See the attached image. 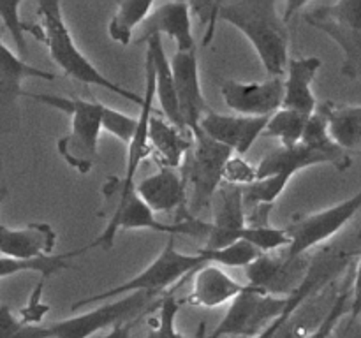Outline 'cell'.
<instances>
[{"label":"cell","mask_w":361,"mask_h":338,"mask_svg":"<svg viewBox=\"0 0 361 338\" xmlns=\"http://www.w3.org/2000/svg\"><path fill=\"white\" fill-rule=\"evenodd\" d=\"M192 13L208 27L204 44L210 42L217 21L233 25L256 49L270 77H282L289 65L288 21L274 0H233V2H194Z\"/></svg>","instance_id":"obj_1"},{"label":"cell","mask_w":361,"mask_h":338,"mask_svg":"<svg viewBox=\"0 0 361 338\" xmlns=\"http://www.w3.org/2000/svg\"><path fill=\"white\" fill-rule=\"evenodd\" d=\"M37 14L41 21H39V25H28V32L35 35L39 41L44 42L51 60L63 70L67 77L81 84H88V87L104 88L109 94L127 99L129 102L136 104L137 108L143 106V95H137L136 92L127 90L122 84L106 77L85 56V53L78 48L73 39V34H71L69 27L66 23V18H63L62 4L55 2V0L39 2Z\"/></svg>","instance_id":"obj_2"},{"label":"cell","mask_w":361,"mask_h":338,"mask_svg":"<svg viewBox=\"0 0 361 338\" xmlns=\"http://www.w3.org/2000/svg\"><path fill=\"white\" fill-rule=\"evenodd\" d=\"M23 97H30L49 108L60 109L69 116L71 130L56 141V150L67 165L76 169L80 175H88L97 161L99 136L101 130H104L102 127L104 104L80 97L30 94V92H25Z\"/></svg>","instance_id":"obj_3"},{"label":"cell","mask_w":361,"mask_h":338,"mask_svg":"<svg viewBox=\"0 0 361 338\" xmlns=\"http://www.w3.org/2000/svg\"><path fill=\"white\" fill-rule=\"evenodd\" d=\"M330 164L338 171L351 168L353 158L349 151L338 146L330 136L328 118L323 111H316L309 120L303 139L293 148H275L261 158L257 168V178H268L275 175L295 176L302 169L312 165Z\"/></svg>","instance_id":"obj_4"},{"label":"cell","mask_w":361,"mask_h":338,"mask_svg":"<svg viewBox=\"0 0 361 338\" xmlns=\"http://www.w3.org/2000/svg\"><path fill=\"white\" fill-rule=\"evenodd\" d=\"M207 259L201 256L200 252L187 254L176 250L175 238L169 236L166 242L164 249L161 250L157 257L145 268L141 273L133 277L130 280L123 282V284L116 285V287L108 289L104 292L90 296V298H83L80 301L73 303L71 308L81 310L85 306L95 305V303L111 301L113 298H123L127 294H136V292H147V294H166V289L178 285L180 280L187 278L189 275H194L197 270L204 266Z\"/></svg>","instance_id":"obj_5"},{"label":"cell","mask_w":361,"mask_h":338,"mask_svg":"<svg viewBox=\"0 0 361 338\" xmlns=\"http://www.w3.org/2000/svg\"><path fill=\"white\" fill-rule=\"evenodd\" d=\"M194 146L182 165V175L189 190L187 211L192 217L207 210L214 203L215 194L224 183V169L229 158L235 155L231 148L217 143L203 132V129L192 132Z\"/></svg>","instance_id":"obj_6"},{"label":"cell","mask_w":361,"mask_h":338,"mask_svg":"<svg viewBox=\"0 0 361 338\" xmlns=\"http://www.w3.org/2000/svg\"><path fill=\"white\" fill-rule=\"evenodd\" d=\"M307 23L341 46L342 76L361 80V0H338L303 13Z\"/></svg>","instance_id":"obj_7"},{"label":"cell","mask_w":361,"mask_h":338,"mask_svg":"<svg viewBox=\"0 0 361 338\" xmlns=\"http://www.w3.org/2000/svg\"><path fill=\"white\" fill-rule=\"evenodd\" d=\"M162 298L164 294L136 292V294H127L123 298L104 301L88 312L67 317L59 323H49L53 338H90L92 334L108 330V327L113 330L122 324L136 323L141 315L159 308Z\"/></svg>","instance_id":"obj_8"},{"label":"cell","mask_w":361,"mask_h":338,"mask_svg":"<svg viewBox=\"0 0 361 338\" xmlns=\"http://www.w3.org/2000/svg\"><path fill=\"white\" fill-rule=\"evenodd\" d=\"M134 229H148V231L164 232L168 236H208L210 222H204L201 218L192 217V215H187L185 218H182L176 224H164V222L155 218V213L150 210V206L134 190L126 199L116 201L115 208H113L111 215H109L108 225H106L104 231L94 242L88 243V250L95 249V246L109 250L113 243H115V236L118 234V231H134Z\"/></svg>","instance_id":"obj_9"},{"label":"cell","mask_w":361,"mask_h":338,"mask_svg":"<svg viewBox=\"0 0 361 338\" xmlns=\"http://www.w3.org/2000/svg\"><path fill=\"white\" fill-rule=\"evenodd\" d=\"M288 306L289 298L270 296L259 289L250 291L229 305L226 315L207 338H252L277 320Z\"/></svg>","instance_id":"obj_10"},{"label":"cell","mask_w":361,"mask_h":338,"mask_svg":"<svg viewBox=\"0 0 361 338\" xmlns=\"http://www.w3.org/2000/svg\"><path fill=\"white\" fill-rule=\"evenodd\" d=\"M360 210L361 190L353 197H348V199L341 201V203L334 204L326 210L298 217L289 227H286L291 236V245L282 250V254L289 259L307 256L310 250L331 239L337 232H341Z\"/></svg>","instance_id":"obj_11"},{"label":"cell","mask_w":361,"mask_h":338,"mask_svg":"<svg viewBox=\"0 0 361 338\" xmlns=\"http://www.w3.org/2000/svg\"><path fill=\"white\" fill-rule=\"evenodd\" d=\"M310 254L289 259L282 254V250H279L257 257L250 266L245 268V275L249 284L259 291L277 298H289L302 287L310 271Z\"/></svg>","instance_id":"obj_12"},{"label":"cell","mask_w":361,"mask_h":338,"mask_svg":"<svg viewBox=\"0 0 361 338\" xmlns=\"http://www.w3.org/2000/svg\"><path fill=\"white\" fill-rule=\"evenodd\" d=\"M226 106L236 115L271 116L284 104V77H268L261 83L228 80L221 87Z\"/></svg>","instance_id":"obj_13"},{"label":"cell","mask_w":361,"mask_h":338,"mask_svg":"<svg viewBox=\"0 0 361 338\" xmlns=\"http://www.w3.org/2000/svg\"><path fill=\"white\" fill-rule=\"evenodd\" d=\"M154 35H169L176 42V51H196L192 32V7L187 2H166L154 6L137 30L134 42L147 44Z\"/></svg>","instance_id":"obj_14"},{"label":"cell","mask_w":361,"mask_h":338,"mask_svg":"<svg viewBox=\"0 0 361 338\" xmlns=\"http://www.w3.org/2000/svg\"><path fill=\"white\" fill-rule=\"evenodd\" d=\"M270 116H243V115H221L210 111L201 118V129L207 136L217 143L231 148L236 155H245L257 137L263 136Z\"/></svg>","instance_id":"obj_15"},{"label":"cell","mask_w":361,"mask_h":338,"mask_svg":"<svg viewBox=\"0 0 361 338\" xmlns=\"http://www.w3.org/2000/svg\"><path fill=\"white\" fill-rule=\"evenodd\" d=\"M171 67L173 74H175L183 123L189 132H196L201 129V118L210 111L207 101H204L203 90H201L196 51H176L171 56Z\"/></svg>","instance_id":"obj_16"},{"label":"cell","mask_w":361,"mask_h":338,"mask_svg":"<svg viewBox=\"0 0 361 338\" xmlns=\"http://www.w3.org/2000/svg\"><path fill=\"white\" fill-rule=\"evenodd\" d=\"M257 287L250 284H240L229 277L217 264H204L201 270L194 273L192 291L187 303L204 308H215L224 303H233L238 296L256 291Z\"/></svg>","instance_id":"obj_17"},{"label":"cell","mask_w":361,"mask_h":338,"mask_svg":"<svg viewBox=\"0 0 361 338\" xmlns=\"http://www.w3.org/2000/svg\"><path fill=\"white\" fill-rule=\"evenodd\" d=\"M136 192L155 215L182 210L189 203V190L182 171L164 165H161L157 173L137 182Z\"/></svg>","instance_id":"obj_18"},{"label":"cell","mask_w":361,"mask_h":338,"mask_svg":"<svg viewBox=\"0 0 361 338\" xmlns=\"http://www.w3.org/2000/svg\"><path fill=\"white\" fill-rule=\"evenodd\" d=\"M56 246V232L48 222H34L25 227H0V254L9 259L27 261L49 256Z\"/></svg>","instance_id":"obj_19"},{"label":"cell","mask_w":361,"mask_h":338,"mask_svg":"<svg viewBox=\"0 0 361 338\" xmlns=\"http://www.w3.org/2000/svg\"><path fill=\"white\" fill-rule=\"evenodd\" d=\"M319 56H298L289 60L288 73L284 77V104L282 108L312 116L319 104L314 95L312 83L319 73Z\"/></svg>","instance_id":"obj_20"},{"label":"cell","mask_w":361,"mask_h":338,"mask_svg":"<svg viewBox=\"0 0 361 338\" xmlns=\"http://www.w3.org/2000/svg\"><path fill=\"white\" fill-rule=\"evenodd\" d=\"M147 58L150 60L155 70V95H157L162 115L169 123L176 125L178 129L187 130L182 118V111H180L178 92H176L171 60H169L164 44H162V35H154L147 42Z\"/></svg>","instance_id":"obj_21"},{"label":"cell","mask_w":361,"mask_h":338,"mask_svg":"<svg viewBox=\"0 0 361 338\" xmlns=\"http://www.w3.org/2000/svg\"><path fill=\"white\" fill-rule=\"evenodd\" d=\"M0 51H2L0 53V108H2V111L13 109L18 99L23 97L25 90L21 88L23 80L37 77V80L53 81L56 77L49 70H42L30 65L28 60L21 58L6 42L0 44Z\"/></svg>","instance_id":"obj_22"},{"label":"cell","mask_w":361,"mask_h":338,"mask_svg":"<svg viewBox=\"0 0 361 338\" xmlns=\"http://www.w3.org/2000/svg\"><path fill=\"white\" fill-rule=\"evenodd\" d=\"M148 141L152 151L157 155L164 168L178 169L194 146V136L189 130H182L161 116H152L148 127Z\"/></svg>","instance_id":"obj_23"},{"label":"cell","mask_w":361,"mask_h":338,"mask_svg":"<svg viewBox=\"0 0 361 338\" xmlns=\"http://www.w3.org/2000/svg\"><path fill=\"white\" fill-rule=\"evenodd\" d=\"M319 109L326 115L328 129L335 143L345 151H361V106L323 102Z\"/></svg>","instance_id":"obj_24"},{"label":"cell","mask_w":361,"mask_h":338,"mask_svg":"<svg viewBox=\"0 0 361 338\" xmlns=\"http://www.w3.org/2000/svg\"><path fill=\"white\" fill-rule=\"evenodd\" d=\"M85 252H88L87 245L80 246V249L76 250H71V252L49 254V256L34 257V259H27V261L2 257V259H0V277H2V280H6V278L11 277V275L32 271V273L41 275L42 280H48V278L53 277V275L60 273V271L63 270H69L71 261Z\"/></svg>","instance_id":"obj_25"},{"label":"cell","mask_w":361,"mask_h":338,"mask_svg":"<svg viewBox=\"0 0 361 338\" xmlns=\"http://www.w3.org/2000/svg\"><path fill=\"white\" fill-rule=\"evenodd\" d=\"M154 6V2H147V0L120 2L108 25L109 37L115 42H118V44L129 46L130 42H134L137 30L145 23L148 14L152 13Z\"/></svg>","instance_id":"obj_26"},{"label":"cell","mask_w":361,"mask_h":338,"mask_svg":"<svg viewBox=\"0 0 361 338\" xmlns=\"http://www.w3.org/2000/svg\"><path fill=\"white\" fill-rule=\"evenodd\" d=\"M212 204H214V222L212 224L215 227L233 231V229H242L247 225L243 187L222 183Z\"/></svg>","instance_id":"obj_27"},{"label":"cell","mask_w":361,"mask_h":338,"mask_svg":"<svg viewBox=\"0 0 361 338\" xmlns=\"http://www.w3.org/2000/svg\"><path fill=\"white\" fill-rule=\"evenodd\" d=\"M309 120L310 116L303 115V113L282 108L270 116V122H268L263 136L279 139L284 148H293L303 139Z\"/></svg>","instance_id":"obj_28"},{"label":"cell","mask_w":361,"mask_h":338,"mask_svg":"<svg viewBox=\"0 0 361 338\" xmlns=\"http://www.w3.org/2000/svg\"><path fill=\"white\" fill-rule=\"evenodd\" d=\"M197 252L207 259L208 264H217V266L226 268H247L257 257L263 256L261 250H257L250 243L242 242V239L224 246V249H207V246H203Z\"/></svg>","instance_id":"obj_29"},{"label":"cell","mask_w":361,"mask_h":338,"mask_svg":"<svg viewBox=\"0 0 361 338\" xmlns=\"http://www.w3.org/2000/svg\"><path fill=\"white\" fill-rule=\"evenodd\" d=\"M291 176L275 175L268 178H259L252 185L243 187V201H245V211L257 206H274L277 197L288 187Z\"/></svg>","instance_id":"obj_30"},{"label":"cell","mask_w":361,"mask_h":338,"mask_svg":"<svg viewBox=\"0 0 361 338\" xmlns=\"http://www.w3.org/2000/svg\"><path fill=\"white\" fill-rule=\"evenodd\" d=\"M0 338H53L51 324L23 323L4 305L0 310Z\"/></svg>","instance_id":"obj_31"},{"label":"cell","mask_w":361,"mask_h":338,"mask_svg":"<svg viewBox=\"0 0 361 338\" xmlns=\"http://www.w3.org/2000/svg\"><path fill=\"white\" fill-rule=\"evenodd\" d=\"M351 299H353V275L349 277V280L342 285L334 306L330 308L328 315L324 317L323 323L319 324V327H316V330H314L307 338H334L335 330L338 327V323L344 319V315L351 313Z\"/></svg>","instance_id":"obj_32"},{"label":"cell","mask_w":361,"mask_h":338,"mask_svg":"<svg viewBox=\"0 0 361 338\" xmlns=\"http://www.w3.org/2000/svg\"><path fill=\"white\" fill-rule=\"evenodd\" d=\"M180 312V301L173 294H164L155 326L152 327L147 338H185L176 327V317Z\"/></svg>","instance_id":"obj_33"},{"label":"cell","mask_w":361,"mask_h":338,"mask_svg":"<svg viewBox=\"0 0 361 338\" xmlns=\"http://www.w3.org/2000/svg\"><path fill=\"white\" fill-rule=\"evenodd\" d=\"M20 7L21 2L0 4V20H2L4 27L9 30L11 37H13L14 46H16V53L21 58L27 60L28 44L27 41H25V32H28V25L21 21Z\"/></svg>","instance_id":"obj_34"},{"label":"cell","mask_w":361,"mask_h":338,"mask_svg":"<svg viewBox=\"0 0 361 338\" xmlns=\"http://www.w3.org/2000/svg\"><path fill=\"white\" fill-rule=\"evenodd\" d=\"M137 123L140 120L134 118V116L123 115L122 111H116V109L104 106V113H102V127L104 130H108L109 134H113L115 137H118L126 146H129L133 143L134 136L137 132Z\"/></svg>","instance_id":"obj_35"},{"label":"cell","mask_w":361,"mask_h":338,"mask_svg":"<svg viewBox=\"0 0 361 338\" xmlns=\"http://www.w3.org/2000/svg\"><path fill=\"white\" fill-rule=\"evenodd\" d=\"M257 168L250 165L240 155H233L229 158V162L226 164L224 169V183H231V185L238 187H247L252 185L254 182H257Z\"/></svg>","instance_id":"obj_36"},{"label":"cell","mask_w":361,"mask_h":338,"mask_svg":"<svg viewBox=\"0 0 361 338\" xmlns=\"http://www.w3.org/2000/svg\"><path fill=\"white\" fill-rule=\"evenodd\" d=\"M361 319V256L358 264L353 273V299H351V313H349V320L356 323Z\"/></svg>","instance_id":"obj_37"},{"label":"cell","mask_w":361,"mask_h":338,"mask_svg":"<svg viewBox=\"0 0 361 338\" xmlns=\"http://www.w3.org/2000/svg\"><path fill=\"white\" fill-rule=\"evenodd\" d=\"M337 338H361V319L356 320V323L348 320L344 330H342V333Z\"/></svg>","instance_id":"obj_38"},{"label":"cell","mask_w":361,"mask_h":338,"mask_svg":"<svg viewBox=\"0 0 361 338\" xmlns=\"http://www.w3.org/2000/svg\"><path fill=\"white\" fill-rule=\"evenodd\" d=\"M134 323H127L122 324V326H116L113 330H109L108 334H104L102 338H129L130 337V331H133Z\"/></svg>","instance_id":"obj_39"},{"label":"cell","mask_w":361,"mask_h":338,"mask_svg":"<svg viewBox=\"0 0 361 338\" xmlns=\"http://www.w3.org/2000/svg\"><path fill=\"white\" fill-rule=\"evenodd\" d=\"M334 338H337V337H334Z\"/></svg>","instance_id":"obj_40"}]
</instances>
